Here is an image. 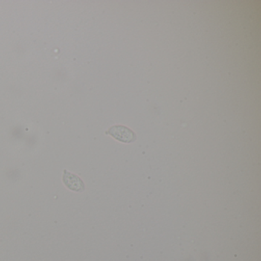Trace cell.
Here are the masks:
<instances>
[{"instance_id":"cell-1","label":"cell","mask_w":261,"mask_h":261,"mask_svg":"<svg viewBox=\"0 0 261 261\" xmlns=\"http://www.w3.org/2000/svg\"><path fill=\"white\" fill-rule=\"evenodd\" d=\"M107 134H109L111 137H114L118 141L122 143H130L135 141L137 139V135L135 133L122 125H116V126H111L106 132Z\"/></svg>"},{"instance_id":"cell-2","label":"cell","mask_w":261,"mask_h":261,"mask_svg":"<svg viewBox=\"0 0 261 261\" xmlns=\"http://www.w3.org/2000/svg\"><path fill=\"white\" fill-rule=\"evenodd\" d=\"M62 181L65 186L70 190L77 192H82L85 190V186L84 181L77 175L68 172L66 169L64 170Z\"/></svg>"}]
</instances>
